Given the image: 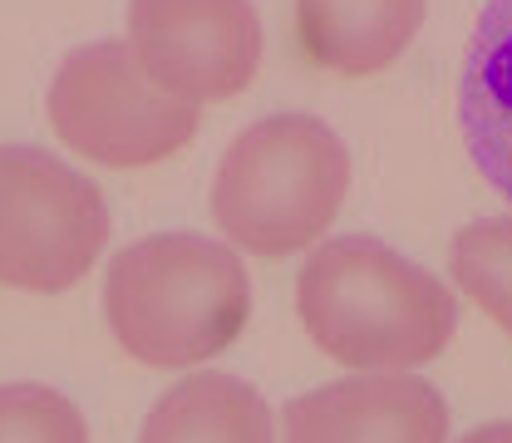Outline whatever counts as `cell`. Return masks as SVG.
<instances>
[{
  "label": "cell",
  "mask_w": 512,
  "mask_h": 443,
  "mask_svg": "<svg viewBox=\"0 0 512 443\" xmlns=\"http://www.w3.org/2000/svg\"><path fill=\"white\" fill-rule=\"evenodd\" d=\"M296 316L320 350L350 370H414L444 355L458 306L439 276L375 237L325 242L296 281Z\"/></svg>",
  "instance_id": "obj_1"
},
{
  "label": "cell",
  "mask_w": 512,
  "mask_h": 443,
  "mask_svg": "<svg viewBox=\"0 0 512 443\" xmlns=\"http://www.w3.org/2000/svg\"><path fill=\"white\" fill-rule=\"evenodd\" d=\"M252 311L242 261L222 242L163 232L114 256L104 281V316L114 340L153 370H183L222 355Z\"/></svg>",
  "instance_id": "obj_2"
},
{
  "label": "cell",
  "mask_w": 512,
  "mask_h": 443,
  "mask_svg": "<svg viewBox=\"0 0 512 443\" xmlns=\"http://www.w3.org/2000/svg\"><path fill=\"white\" fill-rule=\"evenodd\" d=\"M350 192L345 143L311 114H276L232 138L212 178L222 237L256 256H291L325 237Z\"/></svg>",
  "instance_id": "obj_3"
},
{
  "label": "cell",
  "mask_w": 512,
  "mask_h": 443,
  "mask_svg": "<svg viewBox=\"0 0 512 443\" xmlns=\"http://www.w3.org/2000/svg\"><path fill=\"white\" fill-rule=\"evenodd\" d=\"M50 128L69 153L104 168H143L197 133V104L168 94L119 40L84 45L50 79Z\"/></svg>",
  "instance_id": "obj_4"
},
{
  "label": "cell",
  "mask_w": 512,
  "mask_h": 443,
  "mask_svg": "<svg viewBox=\"0 0 512 443\" xmlns=\"http://www.w3.org/2000/svg\"><path fill=\"white\" fill-rule=\"evenodd\" d=\"M109 242L99 188L45 148L0 143V286L69 291Z\"/></svg>",
  "instance_id": "obj_5"
},
{
  "label": "cell",
  "mask_w": 512,
  "mask_h": 443,
  "mask_svg": "<svg viewBox=\"0 0 512 443\" xmlns=\"http://www.w3.org/2000/svg\"><path fill=\"white\" fill-rule=\"evenodd\" d=\"M128 50L188 104L237 99L261 64L252 0H128Z\"/></svg>",
  "instance_id": "obj_6"
},
{
  "label": "cell",
  "mask_w": 512,
  "mask_h": 443,
  "mask_svg": "<svg viewBox=\"0 0 512 443\" xmlns=\"http://www.w3.org/2000/svg\"><path fill=\"white\" fill-rule=\"evenodd\" d=\"M448 409L414 375H360L286 404V443H444Z\"/></svg>",
  "instance_id": "obj_7"
},
{
  "label": "cell",
  "mask_w": 512,
  "mask_h": 443,
  "mask_svg": "<svg viewBox=\"0 0 512 443\" xmlns=\"http://www.w3.org/2000/svg\"><path fill=\"white\" fill-rule=\"evenodd\" d=\"M458 119L478 173L512 202V0H488L458 74Z\"/></svg>",
  "instance_id": "obj_8"
},
{
  "label": "cell",
  "mask_w": 512,
  "mask_h": 443,
  "mask_svg": "<svg viewBox=\"0 0 512 443\" xmlns=\"http://www.w3.org/2000/svg\"><path fill=\"white\" fill-rule=\"evenodd\" d=\"M424 25V0H296V35L316 69L375 74L394 64Z\"/></svg>",
  "instance_id": "obj_9"
},
{
  "label": "cell",
  "mask_w": 512,
  "mask_h": 443,
  "mask_svg": "<svg viewBox=\"0 0 512 443\" xmlns=\"http://www.w3.org/2000/svg\"><path fill=\"white\" fill-rule=\"evenodd\" d=\"M138 443H271V409L232 375H192L153 404Z\"/></svg>",
  "instance_id": "obj_10"
},
{
  "label": "cell",
  "mask_w": 512,
  "mask_h": 443,
  "mask_svg": "<svg viewBox=\"0 0 512 443\" xmlns=\"http://www.w3.org/2000/svg\"><path fill=\"white\" fill-rule=\"evenodd\" d=\"M448 266H453V281L512 335V222L508 217L468 222L453 237V247H448Z\"/></svg>",
  "instance_id": "obj_11"
},
{
  "label": "cell",
  "mask_w": 512,
  "mask_h": 443,
  "mask_svg": "<svg viewBox=\"0 0 512 443\" xmlns=\"http://www.w3.org/2000/svg\"><path fill=\"white\" fill-rule=\"evenodd\" d=\"M0 443H89L79 409L45 384H0Z\"/></svg>",
  "instance_id": "obj_12"
},
{
  "label": "cell",
  "mask_w": 512,
  "mask_h": 443,
  "mask_svg": "<svg viewBox=\"0 0 512 443\" xmlns=\"http://www.w3.org/2000/svg\"><path fill=\"white\" fill-rule=\"evenodd\" d=\"M458 443H512V424H483V429L463 434Z\"/></svg>",
  "instance_id": "obj_13"
}]
</instances>
